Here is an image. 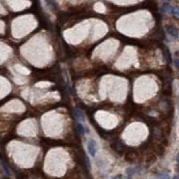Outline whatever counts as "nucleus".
Returning a JSON list of instances; mask_svg holds the SVG:
<instances>
[{
    "mask_svg": "<svg viewBox=\"0 0 179 179\" xmlns=\"http://www.w3.org/2000/svg\"><path fill=\"white\" fill-rule=\"evenodd\" d=\"M124 159L129 163L135 162L138 159V152L135 150H128L125 152Z\"/></svg>",
    "mask_w": 179,
    "mask_h": 179,
    "instance_id": "f257e3e1",
    "label": "nucleus"
},
{
    "mask_svg": "<svg viewBox=\"0 0 179 179\" xmlns=\"http://www.w3.org/2000/svg\"><path fill=\"white\" fill-rule=\"evenodd\" d=\"M166 31L171 37H173V38H175V39H176L178 37V35H179L177 28L173 26V25H168L166 27Z\"/></svg>",
    "mask_w": 179,
    "mask_h": 179,
    "instance_id": "f03ea898",
    "label": "nucleus"
},
{
    "mask_svg": "<svg viewBox=\"0 0 179 179\" xmlns=\"http://www.w3.org/2000/svg\"><path fill=\"white\" fill-rule=\"evenodd\" d=\"M88 151H89V153L91 154V156L94 157L96 155L97 148H96V143L94 140H90L88 141Z\"/></svg>",
    "mask_w": 179,
    "mask_h": 179,
    "instance_id": "7ed1b4c3",
    "label": "nucleus"
},
{
    "mask_svg": "<svg viewBox=\"0 0 179 179\" xmlns=\"http://www.w3.org/2000/svg\"><path fill=\"white\" fill-rule=\"evenodd\" d=\"M157 160V157L154 153H150L146 157V165L147 166H151Z\"/></svg>",
    "mask_w": 179,
    "mask_h": 179,
    "instance_id": "20e7f679",
    "label": "nucleus"
},
{
    "mask_svg": "<svg viewBox=\"0 0 179 179\" xmlns=\"http://www.w3.org/2000/svg\"><path fill=\"white\" fill-rule=\"evenodd\" d=\"M113 149L116 152H118L119 154H122L124 152V145L121 143H116V144H114L113 145Z\"/></svg>",
    "mask_w": 179,
    "mask_h": 179,
    "instance_id": "39448f33",
    "label": "nucleus"
},
{
    "mask_svg": "<svg viewBox=\"0 0 179 179\" xmlns=\"http://www.w3.org/2000/svg\"><path fill=\"white\" fill-rule=\"evenodd\" d=\"M163 53H164V57H165L166 60L168 61V63H171L172 62V59H171V55H170V52L169 50L168 49L167 47H164V50H163Z\"/></svg>",
    "mask_w": 179,
    "mask_h": 179,
    "instance_id": "423d86ee",
    "label": "nucleus"
},
{
    "mask_svg": "<svg viewBox=\"0 0 179 179\" xmlns=\"http://www.w3.org/2000/svg\"><path fill=\"white\" fill-rule=\"evenodd\" d=\"M172 8L173 7L171 6L168 3H164L162 5V7L161 9L164 13H171V11H172Z\"/></svg>",
    "mask_w": 179,
    "mask_h": 179,
    "instance_id": "0eeeda50",
    "label": "nucleus"
},
{
    "mask_svg": "<svg viewBox=\"0 0 179 179\" xmlns=\"http://www.w3.org/2000/svg\"><path fill=\"white\" fill-rule=\"evenodd\" d=\"M77 128H78L81 134H85L88 132V129L86 128V126H84L83 124H81V123L77 124Z\"/></svg>",
    "mask_w": 179,
    "mask_h": 179,
    "instance_id": "6e6552de",
    "label": "nucleus"
},
{
    "mask_svg": "<svg viewBox=\"0 0 179 179\" xmlns=\"http://www.w3.org/2000/svg\"><path fill=\"white\" fill-rule=\"evenodd\" d=\"M74 114H75L76 118L79 119V120H84V115L80 109H76L75 112H74Z\"/></svg>",
    "mask_w": 179,
    "mask_h": 179,
    "instance_id": "1a4fd4ad",
    "label": "nucleus"
},
{
    "mask_svg": "<svg viewBox=\"0 0 179 179\" xmlns=\"http://www.w3.org/2000/svg\"><path fill=\"white\" fill-rule=\"evenodd\" d=\"M171 13H172V14L176 17V18H179V6H175L172 8V11H171Z\"/></svg>",
    "mask_w": 179,
    "mask_h": 179,
    "instance_id": "9d476101",
    "label": "nucleus"
},
{
    "mask_svg": "<svg viewBox=\"0 0 179 179\" xmlns=\"http://www.w3.org/2000/svg\"><path fill=\"white\" fill-rule=\"evenodd\" d=\"M159 179H170V176H169V175L164 173V174H161L159 176Z\"/></svg>",
    "mask_w": 179,
    "mask_h": 179,
    "instance_id": "9b49d317",
    "label": "nucleus"
},
{
    "mask_svg": "<svg viewBox=\"0 0 179 179\" xmlns=\"http://www.w3.org/2000/svg\"><path fill=\"white\" fill-rule=\"evenodd\" d=\"M175 65L176 68H179V59H176L175 60Z\"/></svg>",
    "mask_w": 179,
    "mask_h": 179,
    "instance_id": "f8f14e48",
    "label": "nucleus"
},
{
    "mask_svg": "<svg viewBox=\"0 0 179 179\" xmlns=\"http://www.w3.org/2000/svg\"><path fill=\"white\" fill-rule=\"evenodd\" d=\"M112 179H123L121 176H114Z\"/></svg>",
    "mask_w": 179,
    "mask_h": 179,
    "instance_id": "ddd939ff",
    "label": "nucleus"
},
{
    "mask_svg": "<svg viewBox=\"0 0 179 179\" xmlns=\"http://www.w3.org/2000/svg\"><path fill=\"white\" fill-rule=\"evenodd\" d=\"M176 159H177V162H178V164H179V152H178V154H177V158H176Z\"/></svg>",
    "mask_w": 179,
    "mask_h": 179,
    "instance_id": "4468645a",
    "label": "nucleus"
},
{
    "mask_svg": "<svg viewBox=\"0 0 179 179\" xmlns=\"http://www.w3.org/2000/svg\"><path fill=\"white\" fill-rule=\"evenodd\" d=\"M173 179H179V176H175Z\"/></svg>",
    "mask_w": 179,
    "mask_h": 179,
    "instance_id": "2eb2a0df",
    "label": "nucleus"
}]
</instances>
